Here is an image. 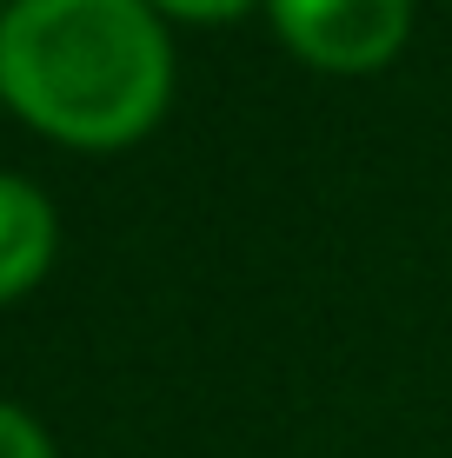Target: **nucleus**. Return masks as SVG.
<instances>
[{"mask_svg": "<svg viewBox=\"0 0 452 458\" xmlns=\"http://www.w3.org/2000/svg\"><path fill=\"white\" fill-rule=\"evenodd\" d=\"M153 7H160L166 21H193V27H226V21H240V13L267 7V0H153Z\"/></svg>", "mask_w": 452, "mask_h": 458, "instance_id": "nucleus-5", "label": "nucleus"}, {"mask_svg": "<svg viewBox=\"0 0 452 458\" xmlns=\"http://www.w3.org/2000/svg\"><path fill=\"white\" fill-rule=\"evenodd\" d=\"M7 7H13V0H0V13H7Z\"/></svg>", "mask_w": 452, "mask_h": 458, "instance_id": "nucleus-6", "label": "nucleus"}, {"mask_svg": "<svg viewBox=\"0 0 452 458\" xmlns=\"http://www.w3.org/2000/svg\"><path fill=\"white\" fill-rule=\"evenodd\" d=\"M267 21L313 73H380L413 40V0H267Z\"/></svg>", "mask_w": 452, "mask_h": 458, "instance_id": "nucleus-2", "label": "nucleus"}, {"mask_svg": "<svg viewBox=\"0 0 452 458\" xmlns=\"http://www.w3.org/2000/svg\"><path fill=\"white\" fill-rule=\"evenodd\" d=\"M54 252H60L54 199L21 173H0V306L34 293L54 266Z\"/></svg>", "mask_w": 452, "mask_h": 458, "instance_id": "nucleus-3", "label": "nucleus"}, {"mask_svg": "<svg viewBox=\"0 0 452 458\" xmlns=\"http://www.w3.org/2000/svg\"><path fill=\"white\" fill-rule=\"evenodd\" d=\"M446 7H452V0H446Z\"/></svg>", "mask_w": 452, "mask_h": 458, "instance_id": "nucleus-7", "label": "nucleus"}, {"mask_svg": "<svg viewBox=\"0 0 452 458\" xmlns=\"http://www.w3.org/2000/svg\"><path fill=\"white\" fill-rule=\"evenodd\" d=\"M0 458H60V452H54V438H47V425L34 412L0 399Z\"/></svg>", "mask_w": 452, "mask_h": 458, "instance_id": "nucleus-4", "label": "nucleus"}, {"mask_svg": "<svg viewBox=\"0 0 452 458\" xmlns=\"http://www.w3.org/2000/svg\"><path fill=\"white\" fill-rule=\"evenodd\" d=\"M174 100V40L153 0H13L0 13V106L73 153L147 140Z\"/></svg>", "mask_w": 452, "mask_h": 458, "instance_id": "nucleus-1", "label": "nucleus"}]
</instances>
